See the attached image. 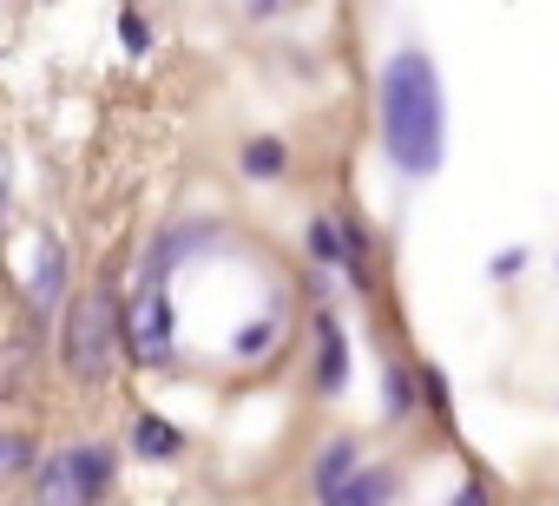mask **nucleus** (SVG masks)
<instances>
[{
    "instance_id": "1",
    "label": "nucleus",
    "mask_w": 559,
    "mask_h": 506,
    "mask_svg": "<svg viewBox=\"0 0 559 506\" xmlns=\"http://www.w3.org/2000/svg\"><path fill=\"white\" fill-rule=\"evenodd\" d=\"M382 145L408 178H435L448 158V93L421 47H395L382 67Z\"/></svg>"
},
{
    "instance_id": "2",
    "label": "nucleus",
    "mask_w": 559,
    "mask_h": 506,
    "mask_svg": "<svg viewBox=\"0 0 559 506\" xmlns=\"http://www.w3.org/2000/svg\"><path fill=\"white\" fill-rule=\"evenodd\" d=\"M67 369L80 382H106L112 375V303H106V290L73 303V316H67Z\"/></svg>"
},
{
    "instance_id": "3",
    "label": "nucleus",
    "mask_w": 559,
    "mask_h": 506,
    "mask_svg": "<svg viewBox=\"0 0 559 506\" xmlns=\"http://www.w3.org/2000/svg\"><path fill=\"white\" fill-rule=\"evenodd\" d=\"M132 356L139 362H165L171 356V297L165 290L139 297V310H132Z\"/></svg>"
},
{
    "instance_id": "4",
    "label": "nucleus",
    "mask_w": 559,
    "mask_h": 506,
    "mask_svg": "<svg viewBox=\"0 0 559 506\" xmlns=\"http://www.w3.org/2000/svg\"><path fill=\"white\" fill-rule=\"evenodd\" d=\"M60 297H67V243L60 237H40V257L27 270V303H34V316H53Z\"/></svg>"
},
{
    "instance_id": "5",
    "label": "nucleus",
    "mask_w": 559,
    "mask_h": 506,
    "mask_svg": "<svg viewBox=\"0 0 559 506\" xmlns=\"http://www.w3.org/2000/svg\"><path fill=\"white\" fill-rule=\"evenodd\" d=\"M40 506H93L86 486H80V473H73V454L40 460Z\"/></svg>"
},
{
    "instance_id": "6",
    "label": "nucleus",
    "mask_w": 559,
    "mask_h": 506,
    "mask_svg": "<svg viewBox=\"0 0 559 506\" xmlns=\"http://www.w3.org/2000/svg\"><path fill=\"white\" fill-rule=\"evenodd\" d=\"M356 473H362V467H356V441H330V447L317 454V499H336Z\"/></svg>"
},
{
    "instance_id": "7",
    "label": "nucleus",
    "mask_w": 559,
    "mask_h": 506,
    "mask_svg": "<svg viewBox=\"0 0 559 506\" xmlns=\"http://www.w3.org/2000/svg\"><path fill=\"white\" fill-rule=\"evenodd\" d=\"M67 454H73V473H80L86 499H99V493L112 486V473H119V454H112V447H99V441H86V447H67Z\"/></svg>"
},
{
    "instance_id": "8",
    "label": "nucleus",
    "mask_w": 559,
    "mask_h": 506,
    "mask_svg": "<svg viewBox=\"0 0 559 506\" xmlns=\"http://www.w3.org/2000/svg\"><path fill=\"white\" fill-rule=\"evenodd\" d=\"M349 382V336L336 316H323V395H343Z\"/></svg>"
},
{
    "instance_id": "9",
    "label": "nucleus",
    "mask_w": 559,
    "mask_h": 506,
    "mask_svg": "<svg viewBox=\"0 0 559 506\" xmlns=\"http://www.w3.org/2000/svg\"><path fill=\"white\" fill-rule=\"evenodd\" d=\"M132 447H139L145 460H171V454L185 447V434H178L171 421H158V414H139V421H132Z\"/></svg>"
},
{
    "instance_id": "10",
    "label": "nucleus",
    "mask_w": 559,
    "mask_h": 506,
    "mask_svg": "<svg viewBox=\"0 0 559 506\" xmlns=\"http://www.w3.org/2000/svg\"><path fill=\"white\" fill-rule=\"evenodd\" d=\"M389 493H395V473H389V467H369V473H356L330 506H389Z\"/></svg>"
},
{
    "instance_id": "11",
    "label": "nucleus",
    "mask_w": 559,
    "mask_h": 506,
    "mask_svg": "<svg viewBox=\"0 0 559 506\" xmlns=\"http://www.w3.org/2000/svg\"><path fill=\"white\" fill-rule=\"evenodd\" d=\"M284 165H290L284 138H250V145H243V171H250V178H276Z\"/></svg>"
},
{
    "instance_id": "12",
    "label": "nucleus",
    "mask_w": 559,
    "mask_h": 506,
    "mask_svg": "<svg viewBox=\"0 0 559 506\" xmlns=\"http://www.w3.org/2000/svg\"><path fill=\"white\" fill-rule=\"evenodd\" d=\"M310 257H317V264H349V243H343V230H336L330 217L310 224Z\"/></svg>"
},
{
    "instance_id": "13",
    "label": "nucleus",
    "mask_w": 559,
    "mask_h": 506,
    "mask_svg": "<svg viewBox=\"0 0 559 506\" xmlns=\"http://www.w3.org/2000/svg\"><path fill=\"white\" fill-rule=\"evenodd\" d=\"M382 408H389L395 421H402V414L415 408V382H408L402 369H389V375H382Z\"/></svg>"
},
{
    "instance_id": "14",
    "label": "nucleus",
    "mask_w": 559,
    "mask_h": 506,
    "mask_svg": "<svg viewBox=\"0 0 559 506\" xmlns=\"http://www.w3.org/2000/svg\"><path fill=\"white\" fill-rule=\"evenodd\" d=\"M270 342H276V323H250V329H237V356H243V362L270 356Z\"/></svg>"
},
{
    "instance_id": "15",
    "label": "nucleus",
    "mask_w": 559,
    "mask_h": 506,
    "mask_svg": "<svg viewBox=\"0 0 559 506\" xmlns=\"http://www.w3.org/2000/svg\"><path fill=\"white\" fill-rule=\"evenodd\" d=\"M119 40H126V53H145V47H152L145 14H132V8H126V14H119Z\"/></svg>"
},
{
    "instance_id": "16",
    "label": "nucleus",
    "mask_w": 559,
    "mask_h": 506,
    "mask_svg": "<svg viewBox=\"0 0 559 506\" xmlns=\"http://www.w3.org/2000/svg\"><path fill=\"white\" fill-rule=\"evenodd\" d=\"M0 460H8V473H27V467H34V447H27V434H8Z\"/></svg>"
},
{
    "instance_id": "17",
    "label": "nucleus",
    "mask_w": 559,
    "mask_h": 506,
    "mask_svg": "<svg viewBox=\"0 0 559 506\" xmlns=\"http://www.w3.org/2000/svg\"><path fill=\"white\" fill-rule=\"evenodd\" d=\"M526 264V250H500V257H493V277H513Z\"/></svg>"
},
{
    "instance_id": "18",
    "label": "nucleus",
    "mask_w": 559,
    "mask_h": 506,
    "mask_svg": "<svg viewBox=\"0 0 559 506\" xmlns=\"http://www.w3.org/2000/svg\"><path fill=\"white\" fill-rule=\"evenodd\" d=\"M454 506H487V493H480V486H474V480H467V486H461V493H454Z\"/></svg>"
}]
</instances>
